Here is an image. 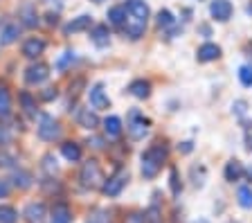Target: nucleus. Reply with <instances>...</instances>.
Masks as SVG:
<instances>
[{
    "label": "nucleus",
    "instance_id": "nucleus-1",
    "mask_svg": "<svg viewBox=\"0 0 252 223\" xmlns=\"http://www.w3.org/2000/svg\"><path fill=\"white\" fill-rule=\"evenodd\" d=\"M167 162V149L162 144H153L142 154V176L144 178H156Z\"/></svg>",
    "mask_w": 252,
    "mask_h": 223
},
{
    "label": "nucleus",
    "instance_id": "nucleus-2",
    "mask_svg": "<svg viewBox=\"0 0 252 223\" xmlns=\"http://www.w3.org/2000/svg\"><path fill=\"white\" fill-rule=\"evenodd\" d=\"M79 181H81L84 187H88V190H94V187L101 185L104 176H101V169H99V165H97V160H88V162H84V167H81V171H79Z\"/></svg>",
    "mask_w": 252,
    "mask_h": 223
},
{
    "label": "nucleus",
    "instance_id": "nucleus-3",
    "mask_svg": "<svg viewBox=\"0 0 252 223\" xmlns=\"http://www.w3.org/2000/svg\"><path fill=\"white\" fill-rule=\"evenodd\" d=\"M126 183H128V171L120 169V171H115V174L110 176L108 181H104V185H101V191H104L106 196L115 198V196H120V194H122V190L126 187Z\"/></svg>",
    "mask_w": 252,
    "mask_h": 223
},
{
    "label": "nucleus",
    "instance_id": "nucleus-4",
    "mask_svg": "<svg viewBox=\"0 0 252 223\" xmlns=\"http://www.w3.org/2000/svg\"><path fill=\"white\" fill-rule=\"evenodd\" d=\"M126 128H128V135H131L133 140H142L149 133V120L142 115L140 111H131Z\"/></svg>",
    "mask_w": 252,
    "mask_h": 223
},
{
    "label": "nucleus",
    "instance_id": "nucleus-5",
    "mask_svg": "<svg viewBox=\"0 0 252 223\" xmlns=\"http://www.w3.org/2000/svg\"><path fill=\"white\" fill-rule=\"evenodd\" d=\"M61 135V127L54 120L52 115H41V122H38V138L45 140V142H52Z\"/></svg>",
    "mask_w": 252,
    "mask_h": 223
},
{
    "label": "nucleus",
    "instance_id": "nucleus-6",
    "mask_svg": "<svg viewBox=\"0 0 252 223\" xmlns=\"http://www.w3.org/2000/svg\"><path fill=\"white\" fill-rule=\"evenodd\" d=\"M232 2L230 0H212V5H210V14L214 21L219 23H227L232 18Z\"/></svg>",
    "mask_w": 252,
    "mask_h": 223
},
{
    "label": "nucleus",
    "instance_id": "nucleus-7",
    "mask_svg": "<svg viewBox=\"0 0 252 223\" xmlns=\"http://www.w3.org/2000/svg\"><path fill=\"white\" fill-rule=\"evenodd\" d=\"M90 106L97 108V111H106V108H110V99L104 93V86L101 84H94L93 88H90Z\"/></svg>",
    "mask_w": 252,
    "mask_h": 223
},
{
    "label": "nucleus",
    "instance_id": "nucleus-8",
    "mask_svg": "<svg viewBox=\"0 0 252 223\" xmlns=\"http://www.w3.org/2000/svg\"><path fill=\"white\" fill-rule=\"evenodd\" d=\"M47 77H50V72H47L45 64H34V65H30V68L25 70V81L27 84H32V86L43 84Z\"/></svg>",
    "mask_w": 252,
    "mask_h": 223
},
{
    "label": "nucleus",
    "instance_id": "nucleus-9",
    "mask_svg": "<svg viewBox=\"0 0 252 223\" xmlns=\"http://www.w3.org/2000/svg\"><path fill=\"white\" fill-rule=\"evenodd\" d=\"M23 217H25L27 223H45L47 210H45V205H43V203H30V205L25 207Z\"/></svg>",
    "mask_w": 252,
    "mask_h": 223
},
{
    "label": "nucleus",
    "instance_id": "nucleus-10",
    "mask_svg": "<svg viewBox=\"0 0 252 223\" xmlns=\"http://www.w3.org/2000/svg\"><path fill=\"white\" fill-rule=\"evenodd\" d=\"M43 50H45V41L38 36H32L23 43V57L27 59H36L38 54H43Z\"/></svg>",
    "mask_w": 252,
    "mask_h": 223
},
{
    "label": "nucleus",
    "instance_id": "nucleus-11",
    "mask_svg": "<svg viewBox=\"0 0 252 223\" xmlns=\"http://www.w3.org/2000/svg\"><path fill=\"white\" fill-rule=\"evenodd\" d=\"M196 57H198L200 64H210V61H216L220 57V48L216 43H203L198 52H196Z\"/></svg>",
    "mask_w": 252,
    "mask_h": 223
},
{
    "label": "nucleus",
    "instance_id": "nucleus-12",
    "mask_svg": "<svg viewBox=\"0 0 252 223\" xmlns=\"http://www.w3.org/2000/svg\"><path fill=\"white\" fill-rule=\"evenodd\" d=\"M126 11L131 14V16L140 18V21H147L149 18V5L144 2V0H126Z\"/></svg>",
    "mask_w": 252,
    "mask_h": 223
},
{
    "label": "nucleus",
    "instance_id": "nucleus-13",
    "mask_svg": "<svg viewBox=\"0 0 252 223\" xmlns=\"http://www.w3.org/2000/svg\"><path fill=\"white\" fill-rule=\"evenodd\" d=\"M124 30H126V36L140 38V36H144V30H147V21H140V18L131 16V18H126Z\"/></svg>",
    "mask_w": 252,
    "mask_h": 223
},
{
    "label": "nucleus",
    "instance_id": "nucleus-14",
    "mask_svg": "<svg viewBox=\"0 0 252 223\" xmlns=\"http://www.w3.org/2000/svg\"><path fill=\"white\" fill-rule=\"evenodd\" d=\"M128 93H131L133 97H137V99H147V97L151 95V84H149L147 79H135L128 84Z\"/></svg>",
    "mask_w": 252,
    "mask_h": 223
},
{
    "label": "nucleus",
    "instance_id": "nucleus-15",
    "mask_svg": "<svg viewBox=\"0 0 252 223\" xmlns=\"http://www.w3.org/2000/svg\"><path fill=\"white\" fill-rule=\"evenodd\" d=\"M70 221H72L70 207L65 203H57L52 207V214H50V223H70Z\"/></svg>",
    "mask_w": 252,
    "mask_h": 223
},
{
    "label": "nucleus",
    "instance_id": "nucleus-16",
    "mask_svg": "<svg viewBox=\"0 0 252 223\" xmlns=\"http://www.w3.org/2000/svg\"><path fill=\"white\" fill-rule=\"evenodd\" d=\"M90 38H93V43L97 45V48H106L110 43V32L106 25H94L93 32H90Z\"/></svg>",
    "mask_w": 252,
    "mask_h": 223
},
{
    "label": "nucleus",
    "instance_id": "nucleus-17",
    "mask_svg": "<svg viewBox=\"0 0 252 223\" xmlns=\"http://www.w3.org/2000/svg\"><path fill=\"white\" fill-rule=\"evenodd\" d=\"M90 25H93V18L90 16H79V18H72V21L65 25V34H77V32H86V30H90Z\"/></svg>",
    "mask_w": 252,
    "mask_h": 223
},
{
    "label": "nucleus",
    "instance_id": "nucleus-18",
    "mask_svg": "<svg viewBox=\"0 0 252 223\" xmlns=\"http://www.w3.org/2000/svg\"><path fill=\"white\" fill-rule=\"evenodd\" d=\"M225 181H230V183H236V181H241L243 178V174H246V169H243V165L239 162V160H230L225 165Z\"/></svg>",
    "mask_w": 252,
    "mask_h": 223
},
{
    "label": "nucleus",
    "instance_id": "nucleus-19",
    "mask_svg": "<svg viewBox=\"0 0 252 223\" xmlns=\"http://www.w3.org/2000/svg\"><path fill=\"white\" fill-rule=\"evenodd\" d=\"M104 131L108 138H120L122 135V120L115 115H110L104 120Z\"/></svg>",
    "mask_w": 252,
    "mask_h": 223
},
{
    "label": "nucleus",
    "instance_id": "nucleus-20",
    "mask_svg": "<svg viewBox=\"0 0 252 223\" xmlns=\"http://www.w3.org/2000/svg\"><path fill=\"white\" fill-rule=\"evenodd\" d=\"M108 23H110V25H115V27H124V23H126V7H122V5L110 7V9H108Z\"/></svg>",
    "mask_w": 252,
    "mask_h": 223
},
{
    "label": "nucleus",
    "instance_id": "nucleus-21",
    "mask_svg": "<svg viewBox=\"0 0 252 223\" xmlns=\"http://www.w3.org/2000/svg\"><path fill=\"white\" fill-rule=\"evenodd\" d=\"M61 154H63L65 160L77 162V160L81 158V147H79L77 142H65V144H61Z\"/></svg>",
    "mask_w": 252,
    "mask_h": 223
},
{
    "label": "nucleus",
    "instance_id": "nucleus-22",
    "mask_svg": "<svg viewBox=\"0 0 252 223\" xmlns=\"http://www.w3.org/2000/svg\"><path fill=\"white\" fill-rule=\"evenodd\" d=\"M18 36H21V27L18 25H7L5 30L0 32V43H2V45H9V43H14Z\"/></svg>",
    "mask_w": 252,
    "mask_h": 223
},
{
    "label": "nucleus",
    "instance_id": "nucleus-23",
    "mask_svg": "<svg viewBox=\"0 0 252 223\" xmlns=\"http://www.w3.org/2000/svg\"><path fill=\"white\" fill-rule=\"evenodd\" d=\"M18 221V212L11 205H0V223H16Z\"/></svg>",
    "mask_w": 252,
    "mask_h": 223
},
{
    "label": "nucleus",
    "instance_id": "nucleus-24",
    "mask_svg": "<svg viewBox=\"0 0 252 223\" xmlns=\"http://www.w3.org/2000/svg\"><path fill=\"white\" fill-rule=\"evenodd\" d=\"M236 198H239V205H241V207H246V210H250V207H252V190H250V187H239Z\"/></svg>",
    "mask_w": 252,
    "mask_h": 223
},
{
    "label": "nucleus",
    "instance_id": "nucleus-25",
    "mask_svg": "<svg viewBox=\"0 0 252 223\" xmlns=\"http://www.w3.org/2000/svg\"><path fill=\"white\" fill-rule=\"evenodd\" d=\"M79 122H81V127H84V128H90V131H93V128L99 124V120H97V115H94V113L84 111L81 115H79Z\"/></svg>",
    "mask_w": 252,
    "mask_h": 223
},
{
    "label": "nucleus",
    "instance_id": "nucleus-26",
    "mask_svg": "<svg viewBox=\"0 0 252 223\" xmlns=\"http://www.w3.org/2000/svg\"><path fill=\"white\" fill-rule=\"evenodd\" d=\"M11 108V97L5 86H0V115H7Z\"/></svg>",
    "mask_w": 252,
    "mask_h": 223
},
{
    "label": "nucleus",
    "instance_id": "nucleus-27",
    "mask_svg": "<svg viewBox=\"0 0 252 223\" xmlns=\"http://www.w3.org/2000/svg\"><path fill=\"white\" fill-rule=\"evenodd\" d=\"M21 104L27 115H36V101H34V97L30 93H21Z\"/></svg>",
    "mask_w": 252,
    "mask_h": 223
},
{
    "label": "nucleus",
    "instance_id": "nucleus-28",
    "mask_svg": "<svg viewBox=\"0 0 252 223\" xmlns=\"http://www.w3.org/2000/svg\"><path fill=\"white\" fill-rule=\"evenodd\" d=\"M14 185L21 187V190H27V187L32 185V176L27 174V171H16L14 174Z\"/></svg>",
    "mask_w": 252,
    "mask_h": 223
},
{
    "label": "nucleus",
    "instance_id": "nucleus-29",
    "mask_svg": "<svg viewBox=\"0 0 252 223\" xmlns=\"http://www.w3.org/2000/svg\"><path fill=\"white\" fill-rule=\"evenodd\" d=\"M239 81H241L246 88H250V86H252V68H250V65L239 68Z\"/></svg>",
    "mask_w": 252,
    "mask_h": 223
},
{
    "label": "nucleus",
    "instance_id": "nucleus-30",
    "mask_svg": "<svg viewBox=\"0 0 252 223\" xmlns=\"http://www.w3.org/2000/svg\"><path fill=\"white\" fill-rule=\"evenodd\" d=\"M88 223H110V214L106 212V210H94V212L90 214Z\"/></svg>",
    "mask_w": 252,
    "mask_h": 223
},
{
    "label": "nucleus",
    "instance_id": "nucleus-31",
    "mask_svg": "<svg viewBox=\"0 0 252 223\" xmlns=\"http://www.w3.org/2000/svg\"><path fill=\"white\" fill-rule=\"evenodd\" d=\"M158 25L160 27H171L173 25V14L169 9H160L158 14Z\"/></svg>",
    "mask_w": 252,
    "mask_h": 223
},
{
    "label": "nucleus",
    "instance_id": "nucleus-32",
    "mask_svg": "<svg viewBox=\"0 0 252 223\" xmlns=\"http://www.w3.org/2000/svg\"><path fill=\"white\" fill-rule=\"evenodd\" d=\"M74 61V52H63V57H59V61H57V68L59 70H65L70 64Z\"/></svg>",
    "mask_w": 252,
    "mask_h": 223
},
{
    "label": "nucleus",
    "instance_id": "nucleus-33",
    "mask_svg": "<svg viewBox=\"0 0 252 223\" xmlns=\"http://www.w3.org/2000/svg\"><path fill=\"white\" fill-rule=\"evenodd\" d=\"M23 16H25V25H30V27H34L38 23V18L32 14V5H25L23 7Z\"/></svg>",
    "mask_w": 252,
    "mask_h": 223
},
{
    "label": "nucleus",
    "instance_id": "nucleus-34",
    "mask_svg": "<svg viewBox=\"0 0 252 223\" xmlns=\"http://www.w3.org/2000/svg\"><path fill=\"white\" fill-rule=\"evenodd\" d=\"M9 191H11V183H9V178H0V198L9 196Z\"/></svg>",
    "mask_w": 252,
    "mask_h": 223
},
{
    "label": "nucleus",
    "instance_id": "nucleus-35",
    "mask_svg": "<svg viewBox=\"0 0 252 223\" xmlns=\"http://www.w3.org/2000/svg\"><path fill=\"white\" fill-rule=\"evenodd\" d=\"M180 187H183V185H180V181H178V171L171 169V191L176 194V196L180 194Z\"/></svg>",
    "mask_w": 252,
    "mask_h": 223
},
{
    "label": "nucleus",
    "instance_id": "nucleus-36",
    "mask_svg": "<svg viewBox=\"0 0 252 223\" xmlns=\"http://www.w3.org/2000/svg\"><path fill=\"white\" fill-rule=\"evenodd\" d=\"M43 167H45V169L50 171V174H52V171H57V160H54V156L47 154L45 158H43Z\"/></svg>",
    "mask_w": 252,
    "mask_h": 223
},
{
    "label": "nucleus",
    "instance_id": "nucleus-37",
    "mask_svg": "<svg viewBox=\"0 0 252 223\" xmlns=\"http://www.w3.org/2000/svg\"><path fill=\"white\" fill-rule=\"evenodd\" d=\"M9 140H11V133H9V128H7V127H2V124H0V147H5V144H9Z\"/></svg>",
    "mask_w": 252,
    "mask_h": 223
},
{
    "label": "nucleus",
    "instance_id": "nucleus-38",
    "mask_svg": "<svg viewBox=\"0 0 252 223\" xmlns=\"http://www.w3.org/2000/svg\"><path fill=\"white\" fill-rule=\"evenodd\" d=\"M57 95H59L57 88H45V91L41 93V99L43 101H52V99H57Z\"/></svg>",
    "mask_w": 252,
    "mask_h": 223
},
{
    "label": "nucleus",
    "instance_id": "nucleus-39",
    "mask_svg": "<svg viewBox=\"0 0 252 223\" xmlns=\"http://www.w3.org/2000/svg\"><path fill=\"white\" fill-rule=\"evenodd\" d=\"M147 217L144 214H131V217H126V223H144Z\"/></svg>",
    "mask_w": 252,
    "mask_h": 223
},
{
    "label": "nucleus",
    "instance_id": "nucleus-40",
    "mask_svg": "<svg viewBox=\"0 0 252 223\" xmlns=\"http://www.w3.org/2000/svg\"><path fill=\"white\" fill-rule=\"evenodd\" d=\"M178 149H180V151H183V154H189V151H191V149H194V147H191V142H183Z\"/></svg>",
    "mask_w": 252,
    "mask_h": 223
},
{
    "label": "nucleus",
    "instance_id": "nucleus-41",
    "mask_svg": "<svg viewBox=\"0 0 252 223\" xmlns=\"http://www.w3.org/2000/svg\"><path fill=\"white\" fill-rule=\"evenodd\" d=\"M93 147L101 149V147H104V140H101V138H93Z\"/></svg>",
    "mask_w": 252,
    "mask_h": 223
},
{
    "label": "nucleus",
    "instance_id": "nucleus-42",
    "mask_svg": "<svg viewBox=\"0 0 252 223\" xmlns=\"http://www.w3.org/2000/svg\"><path fill=\"white\" fill-rule=\"evenodd\" d=\"M93 2H101V0H93Z\"/></svg>",
    "mask_w": 252,
    "mask_h": 223
},
{
    "label": "nucleus",
    "instance_id": "nucleus-43",
    "mask_svg": "<svg viewBox=\"0 0 252 223\" xmlns=\"http://www.w3.org/2000/svg\"><path fill=\"white\" fill-rule=\"evenodd\" d=\"M250 149H252V142H250Z\"/></svg>",
    "mask_w": 252,
    "mask_h": 223
}]
</instances>
